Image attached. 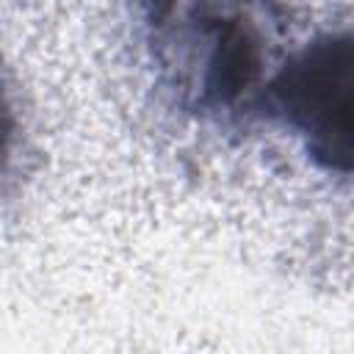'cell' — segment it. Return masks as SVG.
<instances>
[{
  "instance_id": "cell-1",
  "label": "cell",
  "mask_w": 354,
  "mask_h": 354,
  "mask_svg": "<svg viewBox=\"0 0 354 354\" xmlns=\"http://www.w3.org/2000/svg\"><path fill=\"white\" fill-rule=\"evenodd\" d=\"M149 44L177 102L202 116L260 108L279 69L271 0H149Z\"/></svg>"
},
{
  "instance_id": "cell-2",
  "label": "cell",
  "mask_w": 354,
  "mask_h": 354,
  "mask_svg": "<svg viewBox=\"0 0 354 354\" xmlns=\"http://www.w3.org/2000/svg\"><path fill=\"white\" fill-rule=\"evenodd\" d=\"M263 105L274 111L326 171L351 166V39L321 33L282 58Z\"/></svg>"
},
{
  "instance_id": "cell-3",
  "label": "cell",
  "mask_w": 354,
  "mask_h": 354,
  "mask_svg": "<svg viewBox=\"0 0 354 354\" xmlns=\"http://www.w3.org/2000/svg\"><path fill=\"white\" fill-rule=\"evenodd\" d=\"M14 133H17V119H14V108H11V100L0 83V177L8 166V158H11V147H14Z\"/></svg>"
}]
</instances>
